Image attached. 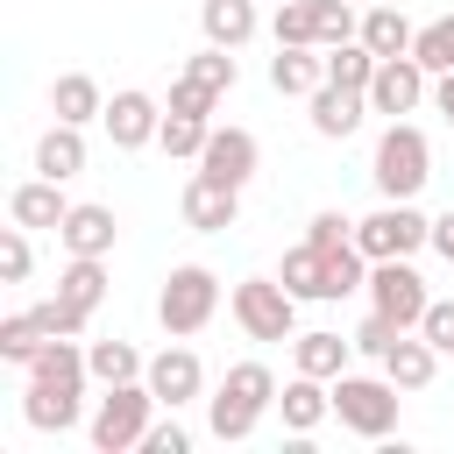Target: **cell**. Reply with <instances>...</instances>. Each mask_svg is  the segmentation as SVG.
Masks as SVG:
<instances>
[{"mask_svg":"<svg viewBox=\"0 0 454 454\" xmlns=\"http://www.w3.org/2000/svg\"><path fill=\"white\" fill-rule=\"evenodd\" d=\"M270 404H277V376L262 362H234L213 390V440H248Z\"/></svg>","mask_w":454,"mask_h":454,"instance_id":"cell-1","label":"cell"},{"mask_svg":"<svg viewBox=\"0 0 454 454\" xmlns=\"http://www.w3.org/2000/svg\"><path fill=\"white\" fill-rule=\"evenodd\" d=\"M369 177H376L383 199H419L426 177H433V142H426L411 121H390V128L376 135V163H369Z\"/></svg>","mask_w":454,"mask_h":454,"instance_id":"cell-2","label":"cell"},{"mask_svg":"<svg viewBox=\"0 0 454 454\" xmlns=\"http://www.w3.org/2000/svg\"><path fill=\"white\" fill-rule=\"evenodd\" d=\"M220 312V277L206 270V262H177L170 277H163V291H156V319H163V333H199L206 319Z\"/></svg>","mask_w":454,"mask_h":454,"instance_id":"cell-3","label":"cell"},{"mask_svg":"<svg viewBox=\"0 0 454 454\" xmlns=\"http://www.w3.org/2000/svg\"><path fill=\"white\" fill-rule=\"evenodd\" d=\"M149 419H156V390H149L142 376H135V383H106V397H99V411H92V447H99V454H128V447H142Z\"/></svg>","mask_w":454,"mask_h":454,"instance_id":"cell-4","label":"cell"},{"mask_svg":"<svg viewBox=\"0 0 454 454\" xmlns=\"http://www.w3.org/2000/svg\"><path fill=\"white\" fill-rule=\"evenodd\" d=\"M433 241V220L411 206V199H383L369 220H355V248L369 255V262H383V255H419Z\"/></svg>","mask_w":454,"mask_h":454,"instance_id":"cell-5","label":"cell"},{"mask_svg":"<svg viewBox=\"0 0 454 454\" xmlns=\"http://www.w3.org/2000/svg\"><path fill=\"white\" fill-rule=\"evenodd\" d=\"M333 419L348 426V433H362V440H383L390 426H397V383L390 376H333Z\"/></svg>","mask_w":454,"mask_h":454,"instance_id":"cell-6","label":"cell"},{"mask_svg":"<svg viewBox=\"0 0 454 454\" xmlns=\"http://www.w3.org/2000/svg\"><path fill=\"white\" fill-rule=\"evenodd\" d=\"M227 305L248 340H291V326H298V298L284 291V277H241Z\"/></svg>","mask_w":454,"mask_h":454,"instance_id":"cell-7","label":"cell"},{"mask_svg":"<svg viewBox=\"0 0 454 454\" xmlns=\"http://www.w3.org/2000/svg\"><path fill=\"white\" fill-rule=\"evenodd\" d=\"M369 305L376 312H390L397 326H419L426 319V277L411 270V255H383V262H369Z\"/></svg>","mask_w":454,"mask_h":454,"instance_id":"cell-8","label":"cell"},{"mask_svg":"<svg viewBox=\"0 0 454 454\" xmlns=\"http://www.w3.org/2000/svg\"><path fill=\"white\" fill-rule=\"evenodd\" d=\"M426 78H433V71H426L419 57H383L376 78H369V114H390V121L411 114V106L426 99Z\"/></svg>","mask_w":454,"mask_h":454,"instance_id":"cell-9","label":"cell"},{"mask_svg":"<svg viewBox=\"0 0 454 454\" xmlns=\"http://www.w3.org/2000/svg\"><path fill=\"white\" fill-rule=\"evenodd\" d=\"M99 121H106L114 149H149V142H156V128H163V106H156L149 92H135V85H128V92H114V99H106V114H99Z\"/></svg>","mask_w":454,"mask_h":454,"instance_id":"cell-10","label":"cell"},{"mask_svg":"<svg viewBox=\"0 0 454 454\" xmlns=\"http://www.w3.org/2000/svg\"><path fill=\"white\" fill-rule=\"evenodd\" d=\"M255 163H262V149H255V135H248V128H213V135H206V149H199V170H206V177H220V184H248V177H255Z\"/></svg>","mask_w":454,"mask_h":454,"instance_id":"cell-11","label":"cell"},{"mask_svg":"<svg viewBox=\"0 0 454 454\" xmlns=\"http://www.w3.org/2000/svg\"><path fill=\"white\" fill-rule=\"evenodd\" d=\"M241 220V184H220V177H192L184 184V227H199V234H227Z\"/></svg>","mask_w":454,"mask_h":454,"instance_id":"cell-12","label":"cell"},{"mask_svg":"<svg viewBox=\"0 0 454 454\" xmlns=\"http://www.w3.org/2000/svg\"><path fill=\"white\" fill-rule=\"evenodd\" d=\"M78 397H85V383L28 376V390H21V419H28L35 433H71V426H78Z\"/></svg>","mask_w":454,"mask_h":454,"instance_id":"cell-13","label":"cell"},{"mask_svg":"<svg viewBox=\"0 0 454 454\" xmlns=\"http://www.w3.org/2000/svg\"><path fill=\"white\" fill-rule=\"evenodd\" d=\"M149 390H156V404L163 411H177V404H192L199 390H206V369H199V355L192 348H163L156 362H149V376H142Z\"/></svg>","mask_w":454,"mask_h":454,"instance_id":"cell-14","label":"cell"},{"mask_svg":"<svg viewBox=\"0 0 454 454\" xmlns=\"http://www.w3.org/2000/svg\"><path fill=\"white\" fill-rule=\"evenodd\" d=\"M270 85H277L284 99H312V92L326 85V57H319V43H277V57H270Z\"/></svg>","mask_w":454,"mask_h":454,"instance_id":"cell-15","label":"cell"},{"mask_svg":"<svg viewBox=\"0 0 454 454\" xmlns=\"http://www.w3.org/2000/svg\"><path fill=\"white\" fill-rule=\"evenodd\" d=\"M362 114H369V92H348V85H319L312 92V135H326V142H348L355 128H362Z\"/></svg>","mask_w":454,"mask_h":454,"instance_id":"cell-16","label":"cell"},{"mask_svg":"<svg viewBox=\"0 0 454 454\" xmlns=\"http://www.w3.org/2000/svg\"><path fill=\"white\" fill-rule=\"evenodd\" d=\"M57 241H64L71 255H114L121 220H114V206H71L64 227H57Z\"/></svg>","mask_w":454,"mask_h":454,"instance_id":"cell-17","label":"cell"},{"mask_svg":"<svg viewBox=\"0 0 454 454\" xmlns=\"http://www.w3.org/2000/svg\"><path fill=\"white\" fill-rule=\"evenodd\" d=\"M7 213L21 220V227H64V213H71V199H64V184L57 177H28V184H14V199H7Z\"/></svg>","mask_w":454,"mask_h":454,"instance_id":"cell-18","label":"cell"},{"mask_svg":"<svg viewBox=\"0 0 454 454\" xmlns=\"http://www.w3.org/2000/svg\"><path fill=\"white\" fill-rule=\"evenodd\" d=\"M277 411H284V433H312L326 411H333V390H326V376H291L284 383V397H277Z\"/></svg>","mask_w":454,"mask_h":454,"instance_id":"cell-19","label":"cell"},{"mask_svg":"<svg viewBox=\"0 0 454 454\" xmlns=\"http://www.w3.org/2000/svg\"><path fill=\"white\" fill-rule=\"evenodd\" d=\"M433 369H440V348H433L426 333H397V348L383 355V376H390L397 390H426Z\"/></svg>","mask_w":454,"mask_h":454,"instance_id":"cell-20","label":"cell"},{"mask_svg":"<svg viewBox=\"0 0 454 454\" xmlns=\"http://www.w3.org/2000/svg\"><path fill=\"white\" fill-rule=\"evenodd\" d=\"M362 43H369L376 57H411V43H419V28L404 21V7H390V0H376V7H362Z\"/></svg>","mask_w":454,"mask_h":454,"instance_id":"cell-21","label":"cell"},{"mask_svg":"<svg viewBox=\"0 0 454 454\" xmlns=\"http://www.w3.org/2000/svg\"><path fill=\"white\" fill-rule=\"evenodd\" d=\"M35 170H43V177H57V184H64V177H78V170H85V128L57 121V128L35 142Z\"/></svg>","mask_w":454,"mask_h":454,"instance_id":"cell-22","label":"cell"},{"mask_svg":"<svg viewBox=\"0 0 454 454\" xmlns=\"http://www.w3.org/2000/svg\"><path fill=\"white\" fill-rule=\"evenodd\" d=\"M348 355H355V340H340V333H326V326H319V333H291V362H298L305 376H326V383H333V376L348 369Z\"/></svg>","mask_w":454,"mask_h":454,"instance_id":"cell-23","label":"cell"},{"mask_svg":"<svg viewBox=\"0 0 454 454\" xmlns=\"http://www.w3.org/2000/svg\"><path fill=\"white\" fill-rule=\"evenodd\" d=\"M199 28H206V43L241 50V43L255 35V0H206V7H199Z\"/></svg>","mask_w":454,"mask_h":454,"instance_id":"cell-24","label":"cell"},{"mask_svg":"<svg viewBox=\"0 0 454 454\" xmlns=\"http://www.w3.org/2000/svg\"><path fill=\"white\" fill-rule=\"evenodd\" d=\"M50 114H57V121H71V128H85V121H99V114H106V99H99V85H92L85 71H64V78L50 85Z\"/></svg>","mask_w":454,"mask_h":454,"instance_id":"cell-25","label":"cell"},{"mask_svg":"<svg viewBox=\"0 0 454 454\" xmlns=\"http://www.w3.org/2000/svg\"><path fill=\"white\" fill-rule=\"evenodd\" d=\"M57 298H71L78 312H99V298H106V255H71L64 277H57Z\"/></svg>","mask_w":454,"mask_h":454,"instance_id":"cell-26","label":"cell"},{"mask_svg":"<svg viewBox=\"0 0 454 454\" xmlns=\"http://www.w3.org/2000/svg\"><path fill=\"white\" fill-rule=\"evenodd\" d=\"M277 277H284L291 298H333V291H326V248H312V241H298Z\"/></svg>","mask_w":454,"mask_h":454,"instance_id":"cell-27","label":"cell"},{"mask_svg":"<svg viewBox=\"0 0 454 454\" xmlns=\"http://www.w3.org/2000/svg\"><path fill=\"white\" fill-rule=\"evenodd\" d=\"M85 369H92V383H135V376H149V362L135 355V340H92Z\"/></svg>","mask_w":454,"mask_h":454,"instance_id":"cell-28","label":"cell"},{"mask_svg":"<svg viewBox=\"0 0 454 454\" xmlns=\"http://www.w3.org/2000/svg\"><path fill=\"white\" fill-rule=\"evenodd\" d=\"M376 64H383V57H376V50L362 43V35H355V43H333V50H326V78H333V85H348V92H369Z\"/></svg>","mask_w":454,"mask_h":454,"instance_id":"cell-29","label":"cell"},{"mask_svg":"<svg viewBox=\"0 0 454 454\" xmlns=\"http://www.w3.org/2000/svg\"><path fill=\"white\" fill-rule=\"evenodd\" d=\"M43 340H50V333H43V319H35V305H28V312H7V319H0V362H14V369H28Z\"/></svg>","mask_w":454,"mask_h":454,"instance_id":"cell-30","label":"cell"},{"mask_svg":"<svg viewBox=\"0 0 454 454\" xmlns=\"http://www.w3.org/2000/svg\"><path fill=\"white\" fill-rule=\"evenodd\" d=\"M206 135H213V121H199V114H163V128H156L163 156H199Z\"/></svg>","mask_w":454,"mask_h":454,"instance_id":"cell-31","label":"cell"},{"mask_svg":"<svg viewBox=\"0 0 454 454\" xmlns=\"http://www.w3.org/2000/svg\"><path fill=\"white\" fill-rule=\"evenodd\" d=\"M326 291L348 298V291H369V255L348 241V248H326Z\"/></svg>","mask_w":454,"mask_h":454,"instance_id":"cell-32","label":"cell"},{"mask_svg":"<svg viewBox=\"0 0 454 454\" xmlns=\"http://www.w3.org/2000/svg\"><path fill=\"white\" fill-rule=\"evenodd\" d=\"M312 28H319V50L333 43H355L362 21H355V0H312Z\"/></svg>","mask_w":454,"mask_h":454,"instance_id":"cell-33","label":"cell"},{"mask_svg":"<svg viewBox=\"0 0 454 454\" xmlns=\"http://www.w3.org/2000/svg\"><path fill=\"white\" fill-rule=\"evenodd\" d=\"M411 57L440 78V71H454V14H440V21H426L419 28V43H411Z\"/></svg>","mask_w":454,"mask_h":454,"instance_id":"cell-34","label":"cell"},{"mask_svg":"<svg viewBox=\"0 0 454 454\" xmlns=\"http://www.w3.org/2000/svg\"><path fill=\"white\" fill-rule=\"evenodd\" d=\"M397 333H411V326H397L390 312H369V319H362V326H355L348 340H355V355H369V362H383V355L397 348Z\"/></svg>","mask_w":454,"mask_h":454,"instance_id":"cell-35","label":"cell"},{"mask_svg":"<svg viewBox=\"0 0 454 454\" xmlns=\"http://www.w3.org/2000/svg\"><path fill=\"white\" fill-rule=\"evenodd\" d=\"M213 106H220V92H213L206 78H192V71H177V78H170V114H199V121H206Z\"/></svg>","mask_w":454,"mask_h":454,"instance_id":"cell-36","label":"cell"},{"mask_svg":"<svg viewBox=\"0 0 454 454\" xmlns=\"http://www.w3.org/2000/svg\"><path fill=\"white\" fill-rule=\"evenodd\" d=\"M184 71H192V78H206L213 92H234V78H241V71H234V57H227L220 43H206V50H199V57L184 64Z\"/></svg>","mask_w":454,"mask_h":454,"instance_id":"cell-37","label":"cell"},{"mask_svg":"<svg viewBox=\"0 0 454 454\" xmlns=\"http://www.w3.org/2000/svg\"><path fill=\"white\" fill-rule=\"evenodd\" d=\"M28 262H35V255H28V227H21V220H14V227H0V277H7V284H21V277H28Z\"/></svg>","mask_w":454,"mask_h":454,"instance_id":"cell-38","label":"cell"},{"mask_svg":"<svg viewBox=\"0 0 454 454\" xmlns=\"http://www.w3.org/2000/svg\"><path fill=\"white\" fill-rule=\"evenodd\" d=\"M277 43H319V28H312V0H284V7H277Z\"/></svg>","mask_w":454,"mask_h":454,"instance_id":"cell-39","label":"cell"},{"mask_svg":"<svg viewBox=\"0 0 454 454\" xmlns=\"http://www.w3.org/2000/svg\"><path fill=\"white\" fill-rule=\"evenodd\" d=\"M142 454H192V433H184L177 419H149V433H142Z\"/></svg>","mask_w":454,"mask_h":454,"instance_id":"cell-40","label":"cell"},{"mask_svg":"<svg viewBox=\"0 0 454 454\" xmlns=\"http://www.w3.org/2000/svg\"><path fill=\"white\" fill-rule=\"evenodd\" d=\"M419 333H426L440 355H454V298H433V305H426V319H419Z\"/></svg>","mask_w":454,"mask_h":454,"instance_id":"cell-41","label":"cell"},{"mask_svg":"<svg viewBox=\"0 0 454 454\" xmlns=\"http://www.w3.org/2000/svg\"><path fill=\"white\" fill-rule=\"evenodd\" d=\"M305 241H312V248H348V241H355V220H340V213L326 206V213H312V234H305Z\"/></svg>","mask_w":454,"mask_h":454,"instance_id":"cell-42","label":"cell"},{"mask_svg":"<svg viewBox=\"0 0 454 454\" xmlns=\"http://www.w3.org/2000/svg\"><path fill=\"white\" fill-rule=\"evenodd\" d=\"M433 248H440V255H447V262H454V206H447V213H440V220H433Z\"/></svg>","mask_w":454,"mask_h":454,"instance_id":"cell-43","label":"cell"},{"mask_svg":"<svg viewBox=\"0 0 454 454\" xmlns=\"http://www.w3.org/2000/svg\"><path fill=\"white\" fill-rule=\"evenodd\" d=\"M433 106L454 121V71H440V85H433Z\"/></svg>","mask_w":454,"mask_h":454,"instance_id":"cell-44","label":"cell"},{"mask_svg":"<svg viewBox=\"0 0 454 454\" xmlns=\"http://www.w3.org/2000/svg\"><path fill=\"white\" fill-rule=\"evenodd\" d=\"M355 7H376V0H355Z\"/></svg>","mask_w":454,"mask_h":454,"instance_id":"cell-45","label":"cell"}]
</instances>
